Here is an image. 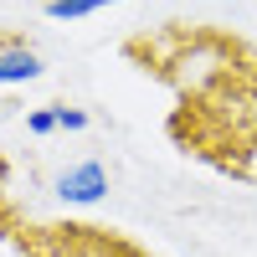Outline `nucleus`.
<instances>
[{
  "label": "nucleus",
  "instance_id": "f257e3e1",
  "mask_svg": "<svg viewBox=\"0 0 257 257\" xmlns=\"http://www.w3.org/2000/svg\"><path fill=\"white\" fill-rule=\"evenodd\" d=\"M52 190H57V201H67V206H98L103 196H108V170H103L98 160L67 165V170L52 180Z\"/></svg>",
  "mask_w": 257,
  "mask_h": 257
},
{
  "label": "nucleus",
  "instance_id": "f03ea898",
  "mask_svg": "<svg viewBox=\"0 0 257 257\" xmlns=\"http://www.w3.org/2000/svg\"><path fill=\"white\" fill-rule=\"evenodd\" d=\"M41 72H47V62H41L36 47H26V36H6V47H0V88L36 82Z\"/></svg>",
  "mask_w": 257,
  "mask_h": 257
},
{
  "label": "nucleus",
  "instance_id": "7ed1b4c3",
  "mask_svg": "<svg viewBox=\"0 0 257 257\" xmlns=\"http://www.w3.org/2000/svg\"><path fill=\"white\" fill-rule=\"evenodd\" d=\"M103 6H118V0H47L41 11H47L52 21H82V16H93Z\"/></svg>",
  "mask_w": 257,
  "mask_h": 257
},
{
  "label": "nucleus",
  "instance_id": "20e7f679",
  "mask_svg": "<svg viewBox=\"0 0 257 257\" xmlns=\"http://www.w3.org/2000/svg\"><path fill=\"white\" fill-rule=\"evenodd\" d=\"M57 128H67V134H82V128H88V108H72V103H57Z\"/></svg>",
  "mask_w": 257,
  "mask_h": 257
},
{
  "label": "nucleus",
  "instance_id": "39448f33",
  "mask_svg": "<svg viewBox=\"0 0 257 257\" xmlns=\"http://www.w3.org/2000/svg\"><path fill=\"white\" fill-rule=\"evenodd\" d=\"M26 128H31V134H52V128H57V108H36V113H26Z\"/></svg>",
  "mask_w": 257,
  "mask_h": 257
},
{
  "label": "nucleus",
  "instance_id": "423d86ee",
  "mask_svg": "<svg viewBox=\"0 0 257 257\" xmlns=\"http://www.w3.org/2000/svg\"><path fill=\"white\" fill-rule=\"evenodd\" d=\"M103 257H144V252L128 247V242H108V252H103Z\"/></svg>",
  "mask_w": 257,
  "mask_h": 257
},
{
  "label": "nucleus",
  "instance_id": "0eeeda50",
  "mask_svg": "<svg viewBox=\"0 0 257 257\" xmlns=\"http://www.w3.org/2000/svg\"><path fill=\"white\" fill-rule=\"evenodd\" d=\"M6 36H11V31H0V47H6Z\"/></svg>",
  "mask_w": 257,
  "mask_h": 257
}]
</instances>
